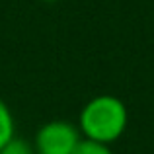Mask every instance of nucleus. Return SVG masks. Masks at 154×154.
<instances>
[{
	"instance_id": "obj_1",
	"label": "nucleus",
	"mask_w": 154,
	"mask_h": 154,
	"mask_svg": "<svg viewBox=\"0 0 154 154\" xmlns=\"http://www.w3.org/2000/svg\"><path fill=\"white\" fill-rule=\"evenodd\" d=\"M129 125V111L121 98L100 94L88 100L78 115V131L82 139L111 146L125 135Z\"/></svg>"
},
{
	"instance_id": "obj_2",
	"label": "nucleus",
	"mask_w": 154,
	"mask_h": 154,
	"mask_svg": "<svg viewBox=\"0 0 154 154\" xmlns=\"http://www.w3.org/2000/svg\"><path fill=\"white\" fill-rule=\"evenodd\" d=\"M82 140L78 125L66 119H53L37 129L33 139L35 154H72Z\"/></svg>"
},
{
	"instance_id": "obj_3",
	"label": "nucleus",
	"mask_w": 154,
	"mask_h": 154,
	"mask_svg": "<svg viewBox=\"0 0 154 154\" xmlns=\"http://www.w3.org/2000/svg\"><path fill=\"white\" fill-rule=\"evenodd\" d=\"M16 137V119L10 105L0 98V150Z\"/></svg>"
},
{
	"instance_id": "obj_4",
	"label": "nucleus",
	"mask_w": 154,
	"mask_h": 154,
	"mask_svg": "<svg viewBox=\"0 0 154 154\" xmlns=\"http://www.w3.org/2000/svg\"><path fill=\"white\" fill-rule=\"evenodd\" d=\"M0 154H35V148L31 143H27L22 137H14L6 146L0 150Z\"/></svg>"
},
{
	"instance_id": "obj_5",
	"label": "nucleus",
	"mask_w": 154,
	"mask_h": 154,
	"mask_svg": "<svg viewBox=\"0 0 154 154\" xmlns=\"http://www.w3.org/2000/svg\"><path fill=\"white\" fill-rule=\"evenodd\" d=\"M72 154H113V150L107 144H100V143H92V140L82 139Z\"/></svg>"
},
{
	"instance_id": "obj_6",
	"label": "nucleus",
	"mask_w": 154,
	"mask_h": 154,
	"mask_svg": "<svg viewBox=\"0 0 154 154\" xmlns=\"http://www.w3.org/2000/svg\"><path fill=\"white\" fill-rule=\"evenodd\" d=\"M39 2H43V4H55V2H59V0H39Z\"/></svg>"
}]
</instances>
